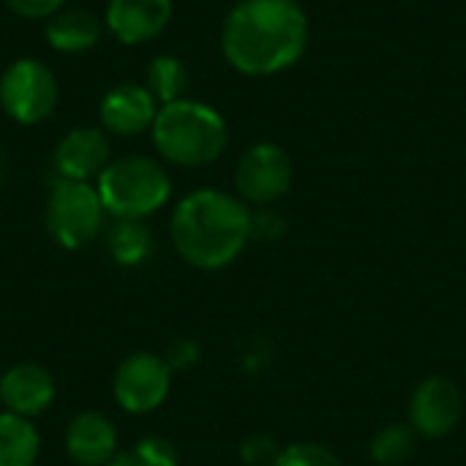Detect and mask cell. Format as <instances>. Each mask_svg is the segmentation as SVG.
I'll return each instance as SVG.
<instances>
[{"mask_svg": "<svg viewBox=\"0 0 466 466\" xmlns=\"http://www.w3.org/2000/svg\"><path fill=\"white\" fill-rule=\"evenodd\" d=\"M104 210L117 218L145 221L150 213L161 210L172 194L169 172L150 156H123L106 164L96 180Z\"/></svg>", "mask_w": 466, "mask_h": 466, "instance_id": "4", "label": "cell"}, {"mask_svg": "<svg viewBox=\"0 0 466 466\" xmlns=\"http://www.w3.org/2000/svg\"><path fill=\"white\" fill-rule=\"evenodd\" d=\"M175 251L199 270L227 268L251 240V210L243 199L199 188L183 197L169 221Z\"/></svg>", "mask_w": 466, "mask_h": 466, "instance_id": "2", "label": "cell"}, {"mask_svg": "<svg viewBox=\"0 0 466 466\" xmlns=\"http://www.w3.org/2000/svg\"><path fill=\"white\" fill-rule=\"evenodd\" d=\"M164 360L169 363V369H183V366L197 360V347L191 341H175Z\"/></svg>", "mask_w": 466, "mask_h": 466, "instance_id": "25", "label": "cell"}, {"mask_svg": "<svg viewBox=\"0 0 466 466\" xmlns=\"http://www.w3.org/2000/svg\"><path fill=\"white\" fill-rule=\"evenodd\" d=\"M112 145L104 128L96 126H76L55 147L52 164L60 180H76L90 183L98 180V175L112 161Z\"/></svg>", "mask_w": 466, "mask_h": 466, "instance_id": "10", "label": "cell"}, {"mask_svg": "<svg viewBox=\"0 0 466 466\" xmlns=\"http://www.w3.org/2000/svg\"><path fill=\"white\" fill-rule=\"evenodd\" d=\"M150 137L164 161L197 169L213 164L227 150L229 128L213 106L180 98L158 106Z\"/></svg>", "mask_w": 466, "mask_h": 466, "instance_id": "3", "label": "cell"}, {"mask_svg": "<svg viewBox=\"0 0 466 466\" xmlns=\"http://www.w3.org/2000/svg\"><path fill=\"white\" fill-rule=\"evenodd\" d=\"M172 388V369L164 358L150 352L128 355L112 380L115 401L131 415H147L158 410Z\"/></svg>", "mask_w": 466, "mask_h": 466, "instance_id": "8", "label": "cell"}, {"mask_svg": "<svg viewBox=\"0 0 466 466\" xmlns=\"http://www.w3.org/2000/svg\"><path fill=\"white\" fill-rule=\"evenodd\" d=\"M464 418V396L448 377L423 380L410 399V426L426 440L448 437Z\"/></svg>", "mask_w": 466, "mask_h": 466, "instance_id": "9", "label": "cell"}, {"mask_svg": "<svg viewBox=\"0 0 466 466\" xmlns=\"http://www.w3.org/2000/svg\"><path fill=\"white\" fill-rule=\"evenodd\" d=\"M134 466H177V451L164 437H145L131 451Z\"/></svg>", "mask_w": 466, "mask_h": 466, "instance_id": "21", "label": "cell"}, {"mask_svg": "<svg viewBox=\"0 0 466 466\" xmlns=\"http://www.w3.org/2000/svg\"><path fill=\"white\" fill-rule=\"evenodd\" d=\"M309 46V16L298 0H238L221 25V52L248 76L295 66Z\"/></svg>", "mask_w": 466, "mask_h": 466, "instance_id": "1", "label": "cell"}, {"mask_svg": "<svg viewBox=\"0 0 466 466\" xmlns=\"http://www.w3.org/2000/svg\"><path fill=\"white\" fill-rule=\"evenodd\" d=\"M46 41L60 55H82L104 35V19L82 8H63L46 19Z\"/></svg>", "mask_w": 466, "mask_h": 466, "instance_id": "15", "label": "cell"}, {"mask_svg": "<svg viewBox=\"0 0 466 466\" xmlns=\"http://www.w3.org/2000/svg\"><path fill=\"white\" fill-rule=\"evenodd\" d=\"M145 87L153 93V98L161 106L186 98V87H188V68H186V63L180 57H175V55L153 57L147 71H145Z\"/></svg>", "mask_w": 466, "mask_h": 466, "instance_id": "17", "label": "cell"}, {"mask_svg": "<svg viewBox=\"0 0 466 466\" xmlns=\"http://www.w3.org/2000/svg\"><path fill=\"white\" fill-rule=\"evenodd\" d=\"M66 451L79 466H106L117 456V431L101 412H79L66 429Z\"/></svg>", "mask_w": 466, "mask_h": 466, "instance_id": "14", "label": "cell"}, {"mask_svg": "<svg viewBox=\"0 0 466 466\" xmlns=\"http://www.w3.org/2000/svg\"><path fill=\"white\" fill-rule=\"evenodd\" d=\"M106 243L117 265H139L153 248L150 229L139 218H117L109 229Z\"/></svg>", "mask_w": 466, "mask_h": 466, "instance_id": "18", "label": "cell"}, {"mask_svg": "<svg viewBox=\"0 0 466 466\" xmlns=\"http://www.w3.org/2000/svg\"><path fill=\"white\" fill-rule=\"evenodd\" d=\"M158 101L145 85L137 82H120L109 87L101 96L98 104V120L106 134L117 137H139L147 128H153V120L158 115Z\"/></svg>", "mask_w": 466, "mask_h": 466, "instance_id": "11", "label": "cell"}, {"mask_svg": "<svg viewBox=\"0 0 466 466\" xmlns=\"http://www.w3.org/2000/svg\"><path fill=\"white\" fill-rule=\"evenodd\" d=\"M415 442L418 434L412 426H401L393 423L388 429H382L374 440H371V461L380 466H399L404 464L412 453H415Z\"/></svg>", "mask_w": 466, "mask_h": 466, "instance_id": "19", "label": "cell"}, {"mask_svg": "<svg viewBox=\"0 0 466 466\" xmlns=\"http://www.w3.org/2000/svg\"><path fill=\"white\" fill-rule=\"evenodd\" d=\"M292 158L273 142L251 145L235 169V188L243 202L273 205L292 188Z\"/></svg>", "mask_w": 466, "mask_h": 466, "instance_id": "7", "label": "cell"}, {"mask_svg": "<svg viewBox=\"0 0 466 466\" xmlns=\"http://www.w3.org/2000/svg\"><path fill=\"white\" fill-rule=\"evenodd\" d=\"M273 466H341L339 456L317 442H295L284 448Z\"/></svg>", "mask_w": 466, "mask_h": 466, "instance_id": "20", "label": "cell"}, {"mask_svg": "<svg viewBox=\"0 0 466 466\" xmlns=\"http://www.w3.org/2000/svg\"><path fill=\"white\" fill-rule=\"evenodd\" d=\"M104 205L90 183L57 180L49 191L44 224L52 240L68 251H76L98 238L104 229Z\"/></svg>", "mask_w": 466, "mask_h": 466, "instance_id": "5", "label": "cell"}, {"mask_svg": "<svg viewBox=\"0 0 466 466\" xmlns=\"http://www.w3.org/2000/svg\"><path fill=\"white\" fill-rule=\"evenodd\" d=\"M5 8L22 19H49L63 11L66 0H3Z\"/></svg>", "mask_w": 466, "mask_h": 466, "instance_id": "23", "label": "cell"}, {"mask_svg": "<svg viewBox=\"0 0 466 466\" xmlns=\"http://www.w3.org/2000/svg\"><path fill=\"white\" fill-rule=\"evenodd\" d=\"M41 437L27 418L0 412V466H35Z\"/></svg>", "mask_w": 466, "mask_h": 466, "instance_id": "16", "label": "cell"}, {"mask_svg": "<svg viewBox=\"0 0 466 466\" xmlns=\"http://www.w3.org/2000/svg\"><path fill=\"white\" fill-rule=\"evenodd\" d=\"M172 19V0H109L104 27L128 46L153 41Z\"/></svg>", "mask_w": 466, "mask_h": 466, "instance_id": "12", "label": "cell"}, {"mask_svg": "<svg viewBox=\"0 0 466 466\" xmlns=\"http://www.w3.org/2000/svg\"><path fill=\"white\" fill-rule=\"evenodd\" d=\"M60 98L55 71L38 57H16L0 74V109L19 126L46 120Z\"/></svg>", "mask_w": 466, "mask_h": 466, "instance_id": "6", "label": "cell"}, {"mask_svg": "<svg viewBox=\"0 0 466 466\" xmlns=\"http://www.w3.org/2000/svg\"><path fill=\"white\" fill-rule=\"evenodd\" d=\"M55 401V380L35 363H19L0 377V404L19 418H35Z\"/></svg>", "mask_w": 466, "mask_h": 466, "instance_id": "13", "label": "cell"}, {"mask_svg": "<svg viewBox=\"0 0 466 466\" xmlns=\"http://www.w3.org/2000/svg\"><path fill=\"white\" fill-rule=\"evenodd\" d=\"M287 224L279 213L273 210H259V213H251V238H259V240H276L279 235H284Z\"/></svg>", "mask_w": 466, "mask_h": 466, "instance_id": "24", "label": "cell"}, {"mask_svg": "<svg viewBox=\"0 0 466 466\" xmlns=\"http://www.w3.org/2000/svg\"><path fill=\"white\" fill-rule=\"evenodd\" d=\"M281 451H276V442L268 437H251L240 448V459L246 466H273Z\"/></svg>", "mask_w": 466, "mask_h": 466, "instance_id": "22", "label": "cell"}, {"mask_svg": "<svg viewBox=\"0 0 466 466\" xmlns=\"http://www.w3.org/2000/svg\"><path fill=\"white\" fill-rule=\"evenodd\" d=\"M106 466H134V461H131V453H117Z\"/></svg>", "mask_w": 466, "mask_h": 466, "instance_id": "26", "label": "cell"}]
</instances>
